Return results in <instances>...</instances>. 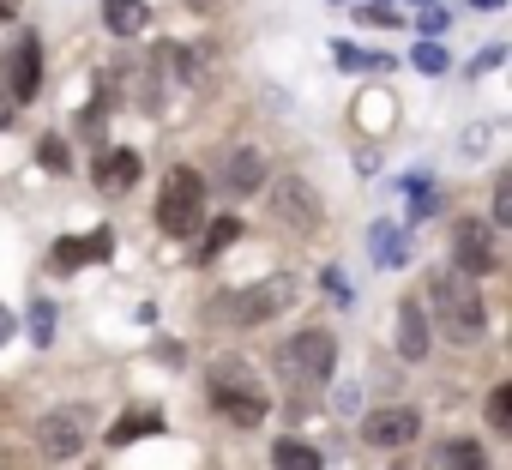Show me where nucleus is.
Masks as SVG:
<instances>
[{"instance_id":"obj_1","label":"nucleus","mask_w":512,"mask_h":470,"mask_svg":"<svg viewBox=\"0 0 512 470\" xmlns=\"http://www.w3.org/2000/svg\"><path fill=\"white\" fill-rule=\"evenodd\" d=\"M428 308H434V320H440V332L452 344L482 338V326H488V308H482V296H476V284L464 272H434L428 278Z\"/></svg>"},{"instance_id":"obj_2","label":"nucleus","mask_w":512,"mask_h":470,"mask_svg":"<svg viewBox=\"0 0 512 470\" xmlns=\"http://www.w3.org/2000/svg\"><path fill=\"white\" fill-rule=\"evenodd\" d=\"M332 368H338V338L320 332V326L296 332V338L278 350V380L296 386V392H320V386L332 380Z\"/></svg>"},{"instance_id":"obj_3","label":"nucleus","mask_w":512,"mask_h":470,"mask_svg":"<svg viewBox=\"0 0 512 470\" xmlns=\"http://www.w3.org/2000/svg\"><path fill=\"white\" fill-rule=\"evenodd\" d=\"M296 302V278H260V284H247V290H223L217 302H211V320L217 326H260V320H272V314H284Z\"/></svg>"},{"instance_id":"obj_4","label":"nucleus","mask_w":512,"mask_h":470,"mask_svg":"<svg viewBox=\"0 0 512 470\" xmlns=\"http://www.w3.org/2000/svg\"><path fill=\"white\" fill-rule=\"evenodd\" d=\"M157 223H163V235H193L205 223V181H199V169H169L163 175Z\"/></svg>"},{"instance_id":"obj_5","label":"nucleus","mask_w":512,"mask_h":470,"mask_svg":"<svg viewBox=\"0 0 512 470\" xmlns=\"http://www.w3.org/2000/svg\"><path fill=\"white\" fill-rule=\"evenodd\" d=\"M272 217L290 229V235H314L320 229V193L302 181V175H284V181H272Z\"/></svg>"},{"instance_id":"obj_6","label":"nucleus","mask_w":512,"mask_h":470,"mask_svg":"<svg viewBox=\"0 0 512 470\" xmlns=\"http://www.w3.org/2000/svg\"><path fill=\"white\" fill-rule=\"evenodd\" d=\"M85 434H91V416H85L79 404H61V410H49V416L37 422V446H43V458H73V452L85 446Z\"/></svg>"},{"instance_id":"obj_7","label":"nucleus","mask_w":512,"mask_h":470,"mask_svg":"<svg viewBox=\"0 0 512 470\" xmlns=\"http://www.w3.org/2000/svg\"><path fill=\"white\" fill-rule=\"evenodd\" d=\"M452 272H464V278H482V272H494L500 266V254H494V229L488 223H476V217H464L458 229H452Z\"/></svg>"},{"instance_id":"obj_8","label":"nucleus","mask_w":512,"mask_h":470,"mask_svg":"<svg viewBox=\"0 0 512 470\" xmlns=\"http://www.w3.org/2000/svg\"><path fill=\"white\" fill-rule=\"evenodd\" d=\"M211 404H217L235 428H260V422H266V410H272V404L253 392L241 374H217V380H211Z\"/></svg>"},{"instance_id":"obj_9","label":"nucleus","mask_w":512,"mask_h":470,"mask_svg":"<svg viewBox=\"0 0 512 470\" xmlns=\"http://www.w3.org/2000/svg\"><path fill=\"white\" fill-rule=\"evenodd\" d=\"M416 428H422V416L416 410H368L362 416V440L368 446H416Z\"/></svg>"},{"instance_id":"obj_10","label":"nucleus","mask_w":512,"mask_h":470,"mask_svg":"<svg viewBox=\"0 0 512 470\" xmlns=\"http://www.w3.org/2000/svg\"><path fill=\"white\" fill-rule=\"evenodd\" d=\"M139 175H145V157H139L133 145H109V151L97 157V187H103L109 199H121Z\"/></svg>"},{"instance_id":"obj_11","label":"nucleus","mask_w":512,"mask_h":470,"mask_svg":"<svg viewBox=\"0 0 512 470\" xmlns=\"http://www.w3.org/2000/svg\"><path fill=\"white\" fill-rule=\"evenodd\" d=\"M109 248H115V235H109V229H91V235H61V242H55V272L97 266V260H109Z\"/></svg>"},{"instance_id":"obj_12","label":"nucleus","mask_w":512,"mask_h":470,"mask_svg":"<svg viewBox=\"0 0 512 470\" xmlns=\"http://www.w3.org/2000/svg\"><path fill=\"white\" fill-rule=\"evenodd\" d=\"M7 73H13V97H19V103H31V97H37V85H43V49H37V37H19V43H13Z\"/></svg>"},{"instance_id":"obj_13","label":"nucleus","mask_w":512,"mask_h":470,"mask_svg":"<svg viewBox=\"0 0 512 470\" xmlns=\"http://www.w3.org/2000/svg\"><path fill=\"white\" fill-rule=\"evenodd\" d=\"M398 356H404V362H422V356H428V314H422L416 296L398 308Z\"/></svg>"},{"instance_id":"obj_14","label":"nucleus","mask_w":512,"mask_h":470,"mask_svg":"<svg viewBox=\"0 0 512 470\" xmlns=\"http://www.w3.org/2000/svg\"><path fill=\"white\" fill-rule=\"evenodd\" d=\"M223 187H229V193H260V187H266V157H260V151H235V157L223 163Z\"/></svg>"},{"instance_id":"obj_15","label":"nucleus","mask_w":512,"mask_h":470,"mask_svg":"<svg viewBox=\"0 0 512 470\" xmlns=\"http://www.w3.org/2000/svg\"><path fill=\"white\" fill-rule=\"evenodd\" d=\"M368 254H374L380 266H404V235H398L392 223H368Z\"/></svg>"},{"instance_id":"obj_16","label":"nucleus","mask_w":512,"mask_h":470,"mask_svg":"<svg viewBox=\"0 0 512 470\" xmlns=\"http://www.w3.org/2000/svg\"><path fill=\"white\" fill-rule=\"evenodd\" d=\"M272 464H278V470H326L308 440H278V446H272Z\"/></svg>"},{"instance_id":"obj_17","label":"nucleus","mask_w":512,"mask_h":470,"mask_svg":"<svg viewBox=\"0 0 512 470\" xmlns=\"http://www.w3.org/2000/svg\"><path fill=\"white\" fill-rule=\"evenodd\" d=\"M440 464H446V470H488V452H482L476 440H464V434H458V440H446V446H440Z\"/></svg>"},{"instance_id":"obj_18","label":"nucleus","mask_w":512,"mask_h":470,"mask_svg":"<svg viewBox=\"0 0 512 470\" xmlns=\"http://www.w3.org/2000/svg\"><path fill=\"white\" fill-rule=\"evenodd\" d=\"M103 25H109L115 37H133V31L145 25V7H139V0H103Z\"/></svg>"},{"instance_id":"obj_19","label":"nucleus","mask_w":512,"mask_h":470,"mask_svg":"<svg viewBox=\"0 0 512 470\" xmlns=\"http://www.w3.org/2000/svg\"><path fill=\"white\" fill-rule=\"evenodd\" d=\"M145 67H151V73H163V79H187V73H193V55H187L181 43H157V55H151Z\"/></svg>"},{"instance_id":"obj_20","label":"nucleus","mask_w":512,"mask_h":470,"mask_svg":"<svg viewBox=\"0 0 512 470\" xmlns=\"http://www.w3.org/2000/svg\"><path fill=\"white\" fill-rule=\"evenodd\" d=\"M157 428H163V416H157V410H139V416H121V422L109 428V446H133L139 434H157Z\"/></svg>"},{"instance_id":"obj_21","label":"nucleus","mask_w":512,"mask_h":470,"mask_svg":"<svg viewBox=\"0 0 512 470\" xmlns=\"http://www.w3.org/2000/svg\"><path fill=\"white\" fill-rule=\"evenodd\" d=\"M235 235H241V223H235V217H217V223L199 235V254H193V260H217V254L235 242Z\"/></svg>"},{"instance_id":"obj_22","label":"nucleus","mask_w":512,"mask_h":470,"mask_svg":"<svg viewBox=\"0 0 512 470\" xmlns=\"http://www.w3.org/2000/svg\"><path fill=\"white\" fill-rule=\"evenodd\" d=\"M488 428L494 434H512V386H494L488 392Z\"/></svg>"},{"instance_id":"obj_23","label":"nucleus","mask_w":512,"mask_h":470,"mask_svg":"<svg viewBox=\"0 0 512 470\" xmlns=\"http://www.w3.org/2000/svg\"><path fill=\"white\" fill-rule=\"evenodd\" d=\"M31 338H37V350H49V338H55V302H31Z\"/></svg>"},{"instance_id":"obj_24","label":"nucleus","mask_w":512,"mask_h":470,"mask_svg":"<svg viewBox=\"0 0 512 470\" xmlns=\"http://www.w3.org/2000/svg\"><path fill=\"white\" fill-rule=\"evenodd\" d=\"M338 67L362 73V67H386V55H374V49H356V43H338Z\"/></svg>"},{"instance_id":"obj_25","label":"nucleus","mask_w":512,"mask_h":470,"mask_svg":"<svg viewBox=\"0 0 512 470\" xmlns=\"http://www.w3.org/2000/svg\"><path fill=\"white\" fill-rule=\"evenodd\" d=\"M410 61H416V73H428V79H434V73H446V49H440V43H416V55H410Z\"/></svg>"},{"instance_id":"obj_26","label":"nucleus","mask_w":512,"mask_h":470,"mask_svg":"<svg viewBox=\"0 0 512 470\" xmlns=\"http://www.w3.org/2000/svg\"><path fill=\"white\" fill-rule=\"evenodd\" d=\"M43 169H55V175H67V169H73V157H67V139H55V133L43 139Z\"/></svg>"},{"instance_id":"obj_27","label":"nucleus","mask_w":512,"mask_h":470,"mask_svg":"<svg viewBox=\"0 0 512 470\" xmlns=\"http://www.w3.org/2000/svg\"><path fill=\"white\" fill-rule=\"evenodd\" d=\"M494 223H500V229L512 223V175H500V181H494Z\"/></svg>"},{"instance_id":"obj_28","label":"nucleus","mask_w":512,"mask_h":470,"mask_svg":"<svg viewBox=\"0 0 512 470\" xmlns=\"http://www.w3.org/2000/svg\"><path fill=\"white\" fill-rule=\"evenodd\" d=\"M446 19H452V13H440V7H428V13L416 19V31H422V37H440V31H446Z\"/></svg>"},{"instance_id":"obj_29","label":"nucleus","mask_w":512,"mask_h":470,"mask_svg":"<svg viewBox=\"0 0 512 470\" xmlns=\"http://www.w3.org/2000/svg\"><path fill=\"white\" fill-rule=\"evenodd\" d=\"M500 61H506V49H500V43H494V49H482V61H476V73H494V67H500Z\"/></svg>"},{"instance_id":"obj_30","label":"nucleus","mask_w":512,"mask_h":470,"mask_svg":"<svg viewBox=\"0 0 512 470\" xmlns=\"http://www.w3.org/2000/svg\"><path fill=\"white\" fill-rule=\"evenodd\" d=\"M157 356H163V362H175V368H181V362H187V350H181V344H175V338H163V344H157Z\"/></svg>"},{"instance_id":"obj_31","label":"nucleus","mask_w":512,"mask_h":470,"mask_svg":"<svg viewBox=\"0 0 512 470\" xmlns=\"http://www.w3.org/2000/svg\"><path fill=\"white\" fill-rule=\"evenodd\" d=\"M362 19H374V25H398V13H392V7H362Z\"/></svg>"},{"instance_id":"obj_32","label":"nucleus","mask_w":512,"mask_h":470,"mask_svg":"<svg viewBox=\"0 0 512 470\" xmlns=\"http://www.w3.org/2000/svg\"><path fill=\"white\" fill-rule=\"evenodd\" d=\"M7 338H13V314H7V308H0V344H7Z\"/></svg>"},{"instance_id":"obj_33","label":"nucleus","mask_w":512,"mask_h":470,"mask_svg":"<svg viewBox=\"0 0 512 470\" xmlns=\"http://www.w3.org/2000/svg\"><path fill=\"white\" fill-rule=\"evenodd\" d=\"M0 19H13V0H0Z\"/></svg>"},{"instance_id":"obj_34","label":"nucleus","mask_w":512,"mask_h":470,"mask_svg":"<svg viewBox=\"0 0 512 470\" xmlns=\"http://www.w3.org/2000/svg\"><path fill=\"white\" fill-rule=\"evenodd\" d=\"M476 7H500V0H476Z\"/></svg>"},{"instance_id":"obj_35","label":"nucleus","mask_w":512,"mask_h":470,"mask_svg":"<svg viewBox=\"0 0 512 470\" xmlns=\"http://www.w3.org/2000/svg\"><path fill=\"white\" fill-rule=\"evenodd\" d=\"M7 121H13V115H7V109H0V127H7Z\"/></svg>"},{"instance_id":"obj_36","label":"nucleus","mask_w":512,"mask_h":470,"mask_svg":"<svg viewBox=\"0 0 512 470\" xmlns=\"http://www.w3.org/2000/svg\"><path fill=\"white\" fill-rule=\"evenodd\" d=\"M422 7H434V0H422Z\"/></svg>"}]
</instances>
